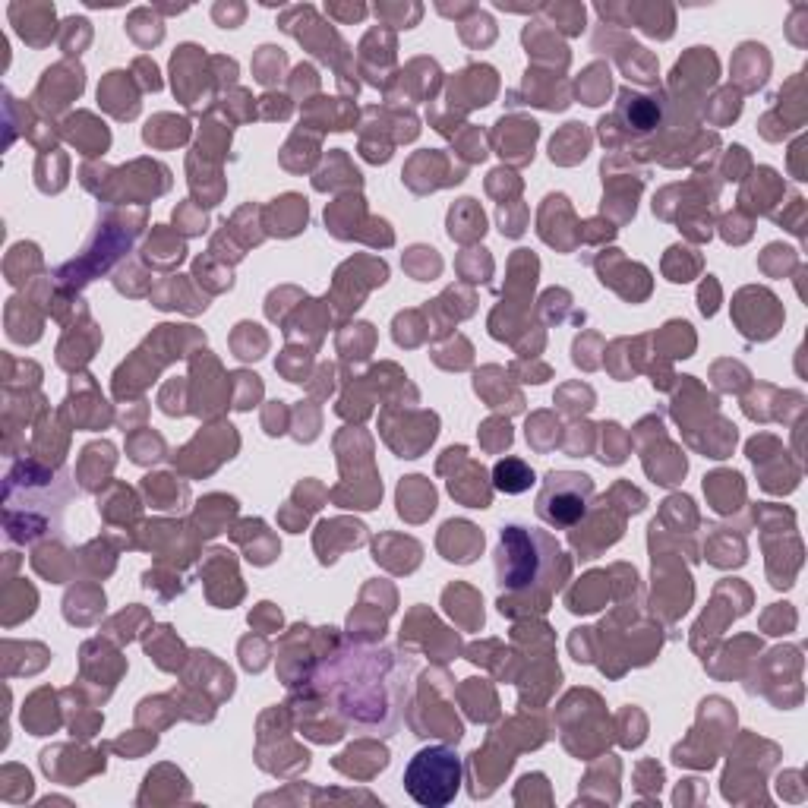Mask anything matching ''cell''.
<instances>
[{
  "label": "cell",
  "mask_w": 808,
  "mask_h": 808,
  "mask_svg": "<svg viewBox=\"0 0 808 808\" xmlns=\"http://www.w3.org/2000/svg\"><path fill=\"white\" fill-rule=\"evenodd\" d=\"M414 670V651L370 648L363 641H351L322 657L303 685L329 701L345 730L392 736L408 711Z\"/></svg>",
  "instance_id": "obj_1"
},
{
  "label": "cell",
  "mask_w": 808,
  "mask_h": 808,
  "mask_svg": "<svg viewBox=\"0 0 808 808\" xmlns=\"http://www.w3.org/2000/svg\"><path fill=\"white\" fill-rule=\"evenodd\" d=\"M572 562L565 559L556 537L524 524H505L499 534L496 550V575L499 588V610L512 606L524 597H537L540 603H550L553 591H559L569 578Z\"/></svg>",
  "instance_id": "obj_2"
},
{
  "label": "cell",
  "mask_w": 808,
  "mask_h": 808,
  "mask_svg": "<svg viewBox=\"0 0 808 808\" xmlns=\"http://www.w3.org/2000/svg\"><path fill=\"white\" fill-rule=\"evenodd\" d=\"M76 496L70 471L35 461H16L4 480V528L13 543H35L60 534V521Z\"/></svg>",
  "instance_id": "obj_3"
},
{
  "label": "cell",
  "mask_w": 808,
  "mask_h": 808,
  "mask_svg": "<svg viewBox=\"0 0 808 808\" xmlns=\"http://www.w3.org/2000/svg\"><path fill=\"white\" fill-rule=\"evenodd\" d=\"M461 758L449 745H427L404 767V790L423 808L449 805L461 790Z\"/></svg>",
  "instance_id": "obj_4"
},
{
  "label": "cell",
  "mask_w": 808,
  "mask_h": 808,
  "mask_svg": "<svg viewBox=\"0 0 808 808\" xmlns=\"http://www.w3.org/2000/svg\"><path fill=\"white\" fill-rule=\"evenodd\" d=\"M591 499H594V480L588 474L550 471L537 496V515L547 521L550 528L569 531L591 512Z\"/></svg>",
  "instance_id": "obj_5"
},
{
  "label": "cell",
  "mask_w": 808,
  "mask_h": 808,
  "mask_svg": "<svg viewBox=\"0 0 808 808\" xmlns=\"http://www.w3.org/2000/svg\"><path fill=\"white\" fill-rule=\"evenodd\" d=\"M136 234H139V228H130V225H124V221H114V215L98 218V234L92 237V244L86 247L83 256L67 262V266L57 272L60 281H67L70 288L89 285L95 275L108 272L114 262L133 247Z\"/></svg>",
  "instance_id": "obj_6"
},
{
  "label": "cell",
  "mask_w": 808,
  "mask_h": 808,
  "mask_svg": "<svg viewBox=\"0 0 808 808\" xmlns=\"http://www.w3.org/2000/svg\"><path fill=\"white\" fill-rule=\"evenodd\" d=\"M660 114L663 108L654 95H644L638 89H622L616 114L600 120V139L606 146H619L625 136H644L657 130Z\"/></svg>",
  "instance_id": "obj_7"
},
{
  "label": "cell",
  "mask_w": 808,
  "mask_h": 808,
  "mask_svg": "<svg viewBox=\"0 0 808 808\" xmlns=\"http://www.w3.org/2000/svg\"><path fill=\"white\" fill-rule=\"evenodd\" d=\"M281 29L291 32L297 42L307 45L319 60H326V64H332L341 76H345V67H341V57H345V54H338V51H348V45L341 42V38L326 23H322L313 7L285 10V16H281Z\"/></svg>",
  "instance_id": "obj_8"
},
{
  "label": "cell",
  "mask_w": 808,
  "mask_h": 808,
  "mask_svg": "<svg viewBox=\"0 0 808 808\" xmlns=\"http://www.w3.org/2000/svg\"><path fill=\"white\" fill-rule=\"evenodd\" d=\"M537 124L528 117H502L493 130V143L502 158L515 161V165H528L534 158V139H537Z\"/></svg>",
  "instance_id": "obj_9"
},
{
  "label": "cell",
  "mask_w": 808,
  "mask_h": 808,
  "mask_svg": "<svg viewBox=\"0 0 808 808\" xmlns=\"http://www.w3.org/2000/svg\"><path fill=\"white\" fill-rule=\"evenodd\" d=\"M86 73H83V67H73V64H57V67H51V70H45V79L42 83H38V92H35V98L42 101V105L54 114V111H60V108H67L70 101L83 92V86H86V79H83Z\"/></svg>",
  "instance_id": "obj_10"
},
{
  "label": "cell",
  "mask_w": 808,
  "mask_h": 808,
  "mask_svg": "<svg viewBox=\"0 0 808 808\" xmlns=\"http://www.w3.org/2000/svg\"><path fill=\"white\" fill-rule=\"evenodd\" d=\"M493 95H496V70L480 64L461 70L449 86L452 108H483L490 105Z\"/></svg>",
  "instance_id": "obj_11"
},
{
  "label": "cell",
  "mask_w": 808,
  "mask_h": 808,
  "mask_svg": "<svg viewBox=\"0 0 808 808\" xmlns=\"http://www.w3.org/2000/svg\"><path fill=\"white\" fill-rule=\"evenodd\" d=\"M439 550L449 562H474L483 550V534L468 521H449L439 534Z\"/></svg>",
  "instance_id": "obj_12"
},
{
  "label": "cell",
  "mask_w": 808,
  "mask_h": 808,
  "mask_svg": "<svg viewBox=\"0 0 808 808\" xmlns=\"http://www.w3.org/2000/svg\"><path fill=\"white\" fill-rule=\"evenodd\" d=\"M98 101L120 120H130L139 111V95L133 89V79L127 73H120V70L105 76V83L98 86Z\"/></svg>",
  "instance_id": "obj_13"
},
{
  "label": "cell",
  "mask_w": 808,
  "mask_h": 808,
  "mask_svg": "<svg viewBox=\"0 0 808 808\" xmlns=\"http://www.w3.org/2000/svg\"><path fill=\"white\" fill-rule=\"evenodd\" d=\"M767 70H771V57H767V48H764V45L745 42V45L736 51L733 76L739 79V86H742L745 92H755L758 86H764Z\"/></svg>",
  "instance_id": "obj_14"
},
{
  "label": "cell",
  "mask_w": 808,
  "mask_h": 808,
  "mask_svg": "<svg viewBox=\"0 0 808 808\" xmlns=\"http://www.w3.org/2000/svg\"><path fill=\"white\" fill-rule=\"evenodd\" d=\"M234 515H237V502L231 496H209V499L199 502L193 531H196V537L209 540L221 531H228V521Z\"/></svg>",
  "instance_id": "obj_15"
},
{
  "label": "cell",
  "mask_w": 808,
  "mask_h": 808,
  "mask_svg": "<svg viewBox=\"0 0 808 808\" xmlns=\"http://www.w3.org/2000/svg\"><path fill=\"white\" fill-rule=\"evenodd\" d=\"M436 509V490L423 477H404L398 487V512L411 521H423Z\"/></svg>",
  "instance_id": "obj_16"
},
{
  "label": "cell",
  "mask_w": 808,
  "mask_h": 808,
  "mask_svg": "<svg viewBox=\"0 0 808 808\" xmlns=\"http://www.w3.org/2000/svg\"><path fill=\"white\" fill-rule=\"evenodd\" d=\"M143 493L149 496L155 509H168V512H180L190 499L187 483H177V477L171 474H149L143 480Z\"/></svg>",
  "instance_id": "obj_17"
},
{
  "label": "cell",
  "mask_w": 808,
  "mask_h": 808,
  "mask_svg": "<svg viewBox=\"0 0 808 808\" xmlns=\"http://www.w3.org/2000/svg\"><path fill=\"white\" fill-rule=\"evenodd\" d=\"M493 487L509 496L528 493L534 487V468L521 458H502L493 468Z\"/></svg>",
  "instance_id": "obj_18"
},
{
  "label": "cell",
  "mask_w": 808,
  "mask_h": 808,
  "mask_svg": "<svg viewBox=\"0 0 808 808\" xmlns=\"http://www.w3.org/2000/svg\"><path fill=\"white\" fill-rule=\"evenodd\" d=\"M487 231V218H483L480 206L474 199H461L458 206L449 212V234L452 240H461V244H471V240L483 237Z\"/></svg>",
  "instance_id": "obj_19"
},
{
  "label": "cell",
  "mask_w": 808,
  "mask_h": 808,
  "mask_svg": "<svg viewBox=\"0 0 808 808\" xmlns=\"http://www.w3.org/2000/svg\"><path fill=\"white\" fill-rule=\"evenodd\" d=\"M250 531H253V537L240 528H234V540L237 543H244V550H247V559L250 562H256V565H269L275 556H278V540L269 534V528L262 521H250Z\"/></svg>",
  "instance_id": "obj_20"
},
{
  "label": "cell",
  "mask_w": 808,
  "mask_h": 808,
  "mask_svg": "<svg viewBox=\"0 0 808 808\" xmlns=\"http://www.w3.org/2000/svg\"><path fill=\"white\" fill-rule=\"evenodd\" d=\"M591 136L584 130V124H569L559 136H553L550 143V158L559 161V165H575L584 155H588Z\"/></svg>",
  "instance_id": "obj_21"
},
{
  "label": "cell",
  "mask_w": 808,
  "mask_h": 808,
  "mask_svg": "<svg viewBox=\"0 0 808 808\" xmlns=\"http://www.w3.org/2000/svg\"><path fill=\"white\" fill-rule=\"evenodd\" d=\"M606 572H591L584 575L578 588L569 594V610L572 613H597L603 600H606V591H610V584H606Z\"/></svg>",
  "instance_id": "obj_22"
},
{
  "label": "cell",
  "mask_w": 808,
  "mask_h": 808,
  "mask_svg": "<svg viewBox=\"0 0 808 808\" xmlns=\"http://www.w3.org/2000/svg\"><path fill=\"white\" fill-rule=\"evenodd\" d=\"M704 493L711 496L714 502V509L717 512H733L736 505H733V496L742 499L745 487H742V477L733 474V471H717L711 477H704Z\"/></svg>",
  "instance_id": "obj_23"
},
{
  "label": "cell",
  "mask_w": 808,
  "mask_h": 808,
  "mask_svg": "<svg viewBox=\"0 0 808 808\" xmlns=\"http://www.w3.org/2000/svg\"><path fill=\"white\" fill-rule=\"evenodd\" d=\"M275 202H278V206H272V212L281 218V228H278L281 237H291V234H297L303 225H307V199L288 193V196H281Z\"/></svg>",
  "instance_id": "obj_24"
},
{
  "label": "cell",
  "mask_w": 808,
  "mask_h": 808,
  "mask_svg": "<svg viewBox=\"0 0 808 808\" xmlns=\"http://www.w3.org/2000/svg\"><path fill=\"white\" fill-rule=\"evenodd\" d=\"M127 32L143 48H152V45L161 42V38H165V23H161V19L155 16V10H136L130 16V23H127Z\"/></svg>",
  "instance_id": "obj_25"
},
{
  "label": "cell",
  "mask_w": 808,
  "mask_h": 808,
  "mask_svg": "<svg viewBox=\"0 0 808 808\" xmlns=\"http://www.w3.org/2000/svg\"><path fill=\"white\" fill-rule=\"evenodd\" d=\"M285 64H288V54L285 51L275 48V45H262L259 54H256V60H253V73H256V79H259L262 86H275L278 79H281V70H285Z\"/></svg>",
  "instance_id": "obj_26"
},
{
  "label": "cell",
  "mask_w": 808,
  "mask_h": 808,
  "mask_svg": "<svg viewBox=\"0 0 808 808\" xmlns=\"http://www.w3.org/2000/svg\"><path fill=\"white\" fill-rule=\"evenodd\" d=\"M578 95L584 105H603V98L610 95V70H606V64H594L584 70L578 83Z\"/></svg>",
  "instance_id": "obj_27"
},
{
  "label": "cell",
  "mask_w": 808,
  "mask_h": 808,
  "mask_svg": "<svg viewBox=\"0 0 808 808\" xmlns=\"http://www.w3.org/2000/svg\"><path fill=\"white\" fill-rule=\"evenodd\" d=\"M152 253H158L152 262L155 266H161V269H174L180 259H184V240H168V234L165 231H155L152 234V240L146 244V256H152Z\"/></svg>",
  "instance_id": "obj_28"
},
{
  "label": "cell",
  "mask_w": 808,
  "mask_h": 808,
  "mask_svg": "<svg viewBox=\"0 0 808 808\" xmlns=\"http://www.w3.org/2000/svg\"><path fill=\"white\" fill-rule=\"evenodd\" d=\"M127 449H130V458L136 464H149V461L155 464L158 458H165V439H161L158 433H152V430H146V433L130 436Z\"/></svg>",
  "instance_id": "obj_29"
},
{
  "label": "cell",
  "mask_w": 808,
  "mask_h": 808,
  "mask_svg": "<svg viewBox=\"0 0 808 808\" xmlns=\"http://www.w3.org/2000/svg\"><path fill=\"white\" fill-rule=\"evenodd\" d=\"M404 269H408L417 281H430L442 269V259L430 247H414V250H408V256H404Z\"/></svg>",
  "instance_id": "obj_30"
},
{
  "label": "cell",
  "mask_w": 808,
  "mask_h": 808,
  "mask_svg": "<svg viewBox=\"0 0 808 808\" xmlns=\"http://www.w3.org/2000/svg\"><path fill=\"white\" fill-rule=\"evenodd\" d=\"M603 455L600 461L603 464H622L625 461V452H629V439L622 436V427L619 423H603Z\"/></svg>",
  "instance_id": "obj_31"
},
{
  "label": "cell",
  "mask_w": 808,
  "mask_h": 808,
  "mask_svg": "<svg viewBox=\"0 0 808 808\" xmlns=\"http://www.w3.org/2000/svg\"><path fill=\"white\" fill-rule=\"evenodd\" d=\"M423 7L411 4V7H401V4H379L376 7V16L386 19V26H398V29H411L417 19H420Z\"/></svg>",
  "instance_id": "obj_32"
},
{
  "label": "cell",
  "mask_w": 808,
  "mask_h": 808,
  "mask_svg": "<svg viewBox=\"0 0 808 808\" xmlns=\"http://www.w3.org/2000/svg\"><path fill=\"white\" fill-rule=\"evenodd\" d=\"M553 19L556 26H562L569 35H578L584 29V7L581 4H556V7H543Z\"/></svg>",
  "instance_id": "obj_33"
},
{
  "label": "cell",
  "mask_w": 808,
  "mask_h": 808,
  "mask_svg": "<svg viewBox=\"0 0 808 808\" xmlns=\"http://www.w3.org/2000/svg\"><path fill=\"white\" fill-rule=\"evenodd\" d=\"M231 382L234 386H240V395L234 398V408H240V411H247L250 404L262 395V382H259V376H250V373H234L231 376Z\"/></svg>",
  "instance_id": "obj_34"
},
{
  "label": "cell",
  "mask_w": 808,
  "mask_h": 808,
  "mask_svg": "<svg viewBox=\"0 0 808 808\" xmlns=\"http://www.w3.org/2000/svg\"><path fill=\"white\" fill-rule=\"evenodd\" d=\"M509 442H512V430H509V423H505V420H490L487 427H483V446H487L490 452L505 449Z\"/></svg>",
  "instance_id": "obj_35"
},
{
  "label": "cell",
  "mask_w": 808,
  "mask_h": 808,
  "mask_svg": "<svg viewBox=\"0 0 808 808\" xmlns=\"http://www.w3.org/2000/svg\"><path fill=\"white\" fill-rule=\"evenodd\" d=\"M250 625H256V629H281V613L272 603H259V610L250 613Z\"/></svg>",
  "instance_id": "obj_36"
},
{
  "label": "cell",
  "mask_w": 808,
  "mask_h": 808,
  "mask_svg": "<svg viewBox=\"0 0 808 808\" xmlns=\"http://www.w3.org/2000/svg\"><path fill=\"white\" fill-rule=\"evenodd\" d=\"M133 70H136V73H143V76H139V83H143V89H152V92H158V89H161L158 67L152 64L149 57H139L136 64H133Z\"/></svg>",
  "instance_id": "obj_37"
},
{
  "label": "cell",
  "mask_w": 808,
  "mask_h": 808,
  "mask_svg": "<svg viewBox=\"0 0 808 808\" xmlns=\"http://www.w3.org/2000/svg\"><path fill=\"white\" fill-rule=\"evenodd\" d=\"M212 16H215L225 29H237V26H240V19L247 16V10H244V7H225V4H218V7L212 10Z\"/></svg>",
  "instance_id": "obj_38"
},
{
  "label": "cell",
  "mask_w": 808,
  "mask_h": 808,
  "mask_svg": "<svg viewBox=\"0 0 808 808\" xmlns=\"http://www.w3.org/2000/svg\"><path fill=\"white\" fill-rule=\"evenodd\" d=\"M326 13H329V16H335V19H341V23H351V19H363V16H367V7H363V4H354V7H338V4H329V7H326Z\"/></svg>",
  "instance_id": "obj_39"
},
{
  "label": "cell",
  "mask_w": 808,
  "mask_h": 808,
  "mask_svg": "<svg viewBox=\"0 0 808 808\" xmlns=\"http://www.w3.org/2000/svg\"><path fill=\"white\" fill-rule=\"evenodd\" d=\"M619 199H622L625 212H629V218H632V215H635V193H622ZM613 206H616V193H606V196H603V212H606V209H613Z\"/></svg>",
  "instance_id": "obj_40"
},
{
  "label": "cell",
  "mask_w": 808,
  "mask_h": 808,
  "mask_svg": "<svg viewBox=\"0 0 808 808\" xmlns=\"http://www.w3.org/2000/svg\"><path fill=\"white\" fill-rule=\"evenodd\" d=\"M174 215H177L174 221L180 225V221L187 218V209H180V212H174ZM199 231H206V218H190V234H199Z\"/></svg>",
  "instance_id": "obj_41"
}]
</instances>
